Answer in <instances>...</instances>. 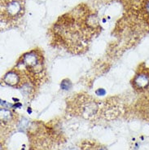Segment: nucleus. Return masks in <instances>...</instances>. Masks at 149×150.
<instances>
[{"instance_id":"nucleus-1","label":"nucleus","mask_w":149,"mask_h":150,"mask_svg":"<svg viewBox=\"0 0 149 150\" xmlns=\"http://www.w3.org/2000/svg\"><path fill=\"white\" fill-rule=\"evenodd\" d=\"M134 82L138 88H145L149 84V79L147 75L140 74L136 77Z\"/></svg>"},{"instance_id":"nucleus-2","label":"nucleus","mask_w":149,"mask_h":150,"mask_svg":"<svg viewBox=\"0 0 149 150\" xmlns=\"http://www.w3.org/2000/svg\"><path fill=\"white\" fill-rule=\"evenodd\" d=\"M20 10V5L18 3H11V4L8 5V11L9 14H11V16H14L16 14H17L19 11Z\"/></svg>"},{"instance_id":"nucleus-3","label":"nucleus","mask_w":149,"mask_h":150,"mask_svg":"<svg viewBox=\"0 0 149 150\" xmlns=\"http://www.w3.org/2000/svg\"><path fill=\"white\" fill-rule=\"evenodd\" d=\"M86 150H106L102 146H95V145H90V146H86Z\"/></svg>"},{"instance_id":"nucleus-4","label":"nucleus","mask_w":149,"mask_h":150,"mask_svg":"<svg viewBox=\"0 0 149 150\" xmlns=\"http://www.w3.org/2000/svg\"><path fill=\"white\" fill-rule=\"evenodd\" d=\"M146 9H147V11L149 12V1H148V3L147 4V6H146Z\"/></svg>"}]
</instances>
